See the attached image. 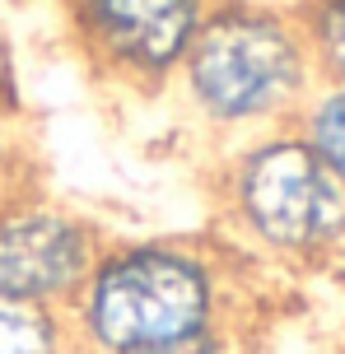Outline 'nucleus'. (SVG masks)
Wrapping results in <instances>:
<instances>
[{
	"label": "nucleus",
	"mask_w": 345,
	"mask_h": 354,
	"mask_svg": "<svg viewBox=\"0 0 345 354\" xmlns=\"http://www.w3.org/2000/svg\"><path fill=\"white\" fill-rule=\"evenodd\" d=\"M243 270L215 233H108L66 308L80 354H149L238 326Z\"/></svg>",
	"instance_id": "obj_1"
},
{
	"label": "nucleus",
	"mask_w": 345,
	"mask_h": 354,
	"mask_svg": "<svg viewBox=\"0 0 345 354\" xmlns=\"http://www.w3.org/2000/svg\"><path fill=\"white\" fill-rule=\"evenodd\" d=\"M205 196L215 238L248 266L322 270L345 257V182L294 126L215 149Z\"/></svg>",
	"instance_id": "obj_2"
},
{
	"label": "nucleus",
	"mask_w": 345,
	"mask_h": 354,
	"mask_svg": "<svg viewBox=\"0 0 345 354\" xmlns=\"http://www.w3.org/2000/svg\"><path fill=\"white\" fill-rule=\"evenodd\" d=\"M317 84L304 28L290 5L215 0L173 75L182 122L210 149L290 126Z\"/></svg>",
	"instance_id": "obj_3"
},
{
	"label": "nucleus",
	"mask_w": 345,
	"mask_h": 354,
	"mask_svg": "<svg viewBox=\"0 0 345 354\" xmlns=\"http://www.w3.org/2000/svg\"><path fill=\"white\" fill-rule=\"evenodd\" d=\"M215 0H61L80 66L112 93H168Z\"/></svg>",
	"instance_id": "obj_4"
},
{
	"label": "nucleus",
	"mask_w": 345,
	"mask_h": 354,
	"mask_svg": "<svg viewBox=\"0 0 345 354\" xmlns=\"http://www.w3.org/2000/svg\"><path fill=\"white\" fill-rule=\"evenodd\" d=\"M103 238L108 229L75 205L47 196H5L0 201V299L66 313Z\"/></svg>",
	"instance_id": "obj_5"
},
{
	"label": "nucleus",
	"mask_w": 345,
	"mask_h": 354,
	"mask_svg": "<svg viewBox=\"0 0 345 354\" xmlns=\"http://www.w3.org/2000/svg\"><path fill=\"white\" fill-rule=\"evenodd\" d=\"M0 354H80V340L66 313L0 299Z\"/></svg>",
	"instance_id": "obj_6"
},
{
	"label": "nucleus",
	"mask_w": 345,
	"mask_h": 354,
	"mask_svg": "<svg viewBox=\"0 0 345 354\" xmlns=\"http://www.w3.org/2000/svg\"><path fill=\"white\" fill-rule=\"evenodd\" d=\"M290 126L345 182V84H313V93L304 98V107L294 112Z\"/></svg>",
	"instance_id": "obj_7"
},
{
	"label": "nucleus",
	"mask_w": 345,
	"mask_h": 354,
	"mask_svg": "<svg viewBox=\"0 0 345 354\" xmlns=\"http://www.w3.org/2000/svg\"><path fill=\"white\" fill-rule=\"evenodd\" d=\"M294 19L304 28L317 84H345V0H299Z\"/></svg>",
	"instance_id": "obj_8"
},
{
	"label": "nucleus",
	"mask_w": 345,
	"mask_h": 354,
	"mask_svg": "<svg viewBox=\"0 0 345 354\" xmlns=\"http://www.w3.org/2000/svg\"><path fill=\"white\" fill-rule=\"evenodd\" d=\"M149 354H243V340H238V326H219V331L178 340V345H164V350H149Z\"/></svg>",
	"instance_id": "obj_9"
},
{
	"label": "nucleus",
	"mask_w": 345,
	"mask_h": 354,
	"mask_svg": "<svg viewBox=\"0 0 345 354\" xmlns=\"http://www.w3.org/2000/svg\"><path fill=\"white\" fill-rule=\"evenodd\" d=\"M5 103H10V52L0 42V117H5Z\"/></svg>",
	"instance_id": "obj_10"
},
{
	"label": "nucleus",
	"mask_w": 345,
	"mask_h": 354,
	"mask_svg": "<svg viewBox=\"0 0 345 354\" xmlns=\"http://www.w3.org/2000/svg\"><path fill=\"white\" fill-rule=\"evenodd\" d=\"M271 5H290V10H294V5H299V0H271Z\"/></svg>",
	"instance_id": "obj_11"
}]
</instances>
